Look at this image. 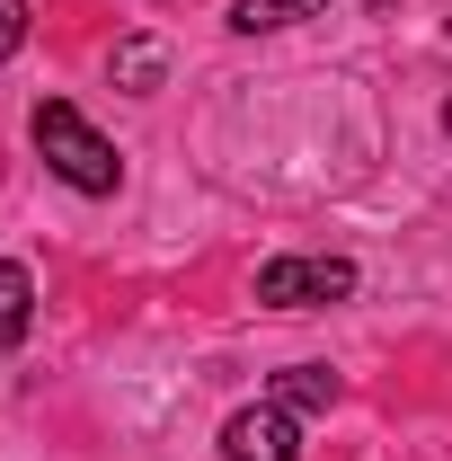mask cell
<instances>
[{"instance_id": "6da1fadb", "label": "cell", "mask_w": 452, "mask_h": 461, "mask_svg": "<svg viewBox=\"0 0 452 461\" xmlns=\"http://www.w3.org/2000/svg\"><path fill=\"white\" fill-rule=\"evenodd\" d=\"M27 133H36V151H45V169H54L62 186H80V195H115V186H124L115 142H107L80 107H71V98H36Z\"/></svg>"}, {"instance_id": "7a4b0ae2", "label": "cell", "mask_w": 452, "mask_h": 461, "mask_svg": "<svg viewBox=\"0 0 452 461\" xmlns=\"http://www.w3.org/2000/svg\"><path fill=\"white\" fill-rule=\"evenodd\" d=\"M355 293V258H267L258 267V302L267 311H329Z\"/></svg>"}, {"instance_id": "3957f363", "label": "cell", "mask_w": 452, "mask_h": 461, "mask_svg": "<svg viewBox=\"0 0 452 461\" xmlns=\"http://www.w3.org/2000/svg\"><path fill=\"white\" fill-rule=\"evenodd\" d=\"M222 453L231 461H302V417L276 408V400L231 408V417H222Z\"/></svg>"}, {"instance_id": "277c9868", "label": "cell", "mask_w": 452, "mask_h": 461, "mask_svg": "<svg viewBox=\"0 0 452 461\" xmlns=\"http://www.w3.org/2000/svg\"><path fill=\"white\" fill-rule=\"evenodd\" d=\"M27 329H36V276L18 258H0V364L27 346Z\"/></svg>"}, {"instance_id": "5b68a950", "label": "cell", "mask_w": 452, "mask_h": 461, "mask_svg": "<svg viewBox=\"0 0 452 461\" xmlns=\"http://www.w3.org/2000/svg\"><path fill=\"white\" fill-rule=\"evenodd\" d=\"M267 400L293 408V417H311V408H338V373H329V364H284L276 382H267Z\"/></svg>"}, {"instance_id": "8992f818", "label": "cell", "mask_w": 452, "mask_h": 461, "mask_svg": "<svg viewBox=\"0 0 452 461\" xmlns=\"http://www.w3.org/2000/svg\"><path fill=\"white\" fill-rule=\"evenodd\" d=\"M302 18H329V0H231L240 36H276V27H302Z\"/></svg>"}, {"instance_id": "52a82bcc", "label": "cell", "mask_w": 452, "mask_h": 461, "mask_svg": "<svg viewBox=\"0 0 452 461\" xmlns=\"http://www.w3.org/2000/svg\"><path fill=\"white\" fill-rule=\"evenodd\" d=\"M160 71H169L160 36H124L115 45V89H160Z\"/></svg>"}, {"instance_id": "ba28073f", "label": "cell", "mask_w": 452, "mask_h": 461, "mask_svg": "<svg viewBox=\"0 0 452 461\" xmlns=\"http://www.w3.org/2000/svg\"><path fill=\"white\" fill-rule=\"evenodd\" d=\"M27 45V0H0V62Z\"/></svg>"}, {"instance_id": "9c48e42d", "label": "cell", "mask_w": 452, "mask_h": 461, "mask_svg": "<svg viewBox=\"0 0 452 461\" xmlns=\"http://www.w3.org/2000/svg\"><path fill=\"white\" fill-rule=\"evenodd\" d=\"M444 133H452V98H444Z\"/></svg>"}]
</instances>
